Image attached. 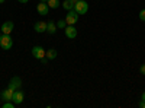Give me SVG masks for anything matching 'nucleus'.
Wrapping results in <instances>:
<instances>
[{
	"label": "nucleus",
	"mask_w": 145,
	"mask_h": 108,
	"mask_svg": "<svg viewBox=\"0 0 145 108\" xmlns=\"http://www.w3.org/2000/svg\"><path fill=\"white\" fill-rule=\"evenodd\" d=\"M45 57H46V58H50V60H54V58H57V50H54V48H50V50L46 51Z\"/></svg>",
	"instance_id": "4468645a"
},
{
	"label": "nucleus",
	"mask_w": 145,
	"mask_h": 108,
	"mask_svg": "<svg viewBox=\"0 0 145 108\" xmlns=\"http://www.w3.org/2000/svg\"><path fill=\"white\" fill-rule=\"evenodd\" d=\"M139 19H141L142 22H145V9H142V10L139 12Z\"/></svg>",
	"instance_id": "f3484780"
},
{
	"label": "nucleus",
	"mask_w": 145,
	"mask_h": 108,
	"mask_svg": "<svg viewBox=\"0 0 145 108\" xmlns=\"http://www.w3.org/2000/svg\"><path fill=\"white\" fill-rule=\"evenodd\" d=\"M13 89H10L9 86L6 88V89H3L2 91V93H0V97H2V99L3 101H12V97H13Z\"/></svg>",
	"instance_id": "9d476101"
},
{
	"label": "nucleus",
	"mask_w": 145,
	"mask_h": 108,
	"mask_svg": "<svg viewBox=\"0 0 145 108\" xmlns=\"http://www.w3.org/2000/svg\"><path fill=\"white\" fill-rule=\"evenodd\" d=\"M0 37H2V29H0Z\"/></svg>",
	"instance_id": "a878e982"
},
{
	"label": "nucleus",
	"mask_w": 145,
	"mask_h": 108,
	"mask_svg": "<svg viewBox=\"0 0 145 108\" xmlns=\"http://www.w3.org/2000/svg\"><path fill=\"white\" fill-rule=\"evenodd\" d=\"M139 72H141L142 75H145V64H142V66L139 67Z\"/></svg>",
	"instance_id": "aec40b11"
},
{
	"label": "nucleus",
	"mask_w": 145,
	"mask_h": 108,
	"mask_svg": "<svg viewBox=\"0 0 145 108\" xmlns=\"http://www.w3.org/2000/svg\"><path fill=\"white\" fill-rule=\"evenodd\" d=\"M46 5L50 6V9H58L61 3H59V0H48Z\"/></svg>",
	"instance_id": "ddd939ff"
},
{
	"label": "nucleus",
	"mask_w": 145,
	"mask_h": 108,
	"mask_svg": "<svg viewBox=\"0 0 145 108\" xmlns=\"http://www.w3.org/2000/svg\"><path fill=\"white\" fill-rule=\"evenodd\" d=\"M0 47H2L3 50H10L12 47H13V40H12L10 35L2 34V37H0Z\"/></svg>",
	"instance_id": "f257e3e1"
},
{
	"label": "nucleus",
	"mask_w": 145,
	"mask_h": 108,
	"mask_svg": "<svg viewBox=\"0 0 145 108\" xmlns=\"http://www.w3.org/2000/svg\"><path fill=\"white\" fill-rule=\"evenodd\" d=\"M23 99H25V93H23V91L20 89H16L13 92V97H12V101L15 102V105H19L23 102Z\"/></svg>",
	"instance_id": "39448f33"
},
{
	"label": "nucleus",
	"mask_w": 145,
	"mask_h": 108,
	"mask_svg": "<svg viewBox=\"0 0 145 108\" xmlns=\"http://www.w3.org/2000/svg\"><path fill=\"white\" fill-rule=\"evenodd\" d=\"M63 7L68 12V10H71V9H74V3H72L71 0H64V2H63Z\"/></svg>",
	"instance_id": "2eb2a0df"
},
{
	"label": "nucleus",
	"mask_w": 145,
	"mask_h": 108,
	"mask_svg": "<svg viewBox=\"0 0 145 108\" xmlns=\"http://www.w3.org/2000/svg\"><path fill=\"white\" fill-rule=\"evenodd\" d=\"M74 10L78 15H86L87 10H89V3L86 0H78L77 3H74Z\"/></svg>",
	"instance_id": "f03ea898"
},
{
	"label": "nucleus",
	"mask_w": 145,
	"mask_h": 108,
	"mask_svg": "<svg viewBox=\"0 0 145 108\" xmlns=\"http://www.w3.org/2000/svg\"><path fill=\"white\" fill-rule=\"evenodd\" d=\"M138 105H139V107H141V108H145V99H141V101H139V104H138Z\"/></svg>",
	"instance_id": "a211bd4d"
},
{
	"label": "nucleus",
	"mask_w": 145,
	"mask_h": 108,
	"mask_svg": "<svg viewBox=\"0 0 145 108\" xmlns=\"http://www.w3.org/2000/svg\"><path fill=\"white\" fill-rule=\"evenodd\" d=\"M10 89H13V91H16V89H20V86H22V80H20V78L19 76H13L10 79V82H9V85H7Z\"/></svg>",
	"instance_id": "0eeeda50"
},
{
	"label": "nucleus",
	"mask_w": 145,
	"mask_h": 108,
	"mask_svg": "<svg viewBox=\"0 0 145 108\" xmlns=\"http://www.w3.org/2000/svg\"><path fill=\"white\" fill-rule=\"evenodd\" d=\"M29 0H19V3H22V5H25V3H28Z\"/></svg>",
	"instance_id": "412c9836"
},
{
	"label": "nucleus",
	"mask_w": 145,
	"mask_h": 108,
	"mask_svg": "<svg viewBox=\"0 0 145 108\" xmlns=\"http://www.w3.org/2000/svg\"><path fill=\"white\" fill-rule=\"evenodd\" d=\"M45 54H46V51L44 50V47H41V45H35L33 48H32V56H33L35 58H38V60L44 58Z\"/></svg>",
	"instance_id": "20e7f679"
},
{
	"label": "nucleus",
	"mask_w": 145,
	"mask_h": 108,
	"mask_svg": "<svg viewBox=\"0 0 145 108\" xmlns=\"http://www.w3.org/2000/svg\"><path fill=\"white\" fill-rule=\"evenodd\" d=\"M141 99H145V92L142 93V97H141Z\"/></svg>",
	"instance_id": "4be33fe9"
},
{
	"label": "nucleus",
	"mask_w": 145,
	"mask_h": 108,
	"mask_svg": "<svg viewBox=\"0 0 145 108\" xmlns=\"http://www.w3.org/2000/svg\"><path fill=\"white\" fill-rule=\"evenodd\" d=\"M57 23L50 21V22H46V32H50V34H55L57 32Z\"/></svg>",
	"instance_id": "f8f14e48"
},
{
	"label": "nucleus",
	"mask_w": 145,
	"mask_h": 108,
	"mask_svg": "<svg viewBox=\"0 0 145 108\" xmlns=\"http://www.w3.org/2000/svg\"><path fill=\"white\" fill-rule=\"evenodd\" d=\"M39 2H45V3H46V2H48V0H39Z\"/></svg>",
	"instance_id": "393cba45"
},
{
	"label": "nucleus",
	"mask_w": 145,
	"mask_h": 108,
	"mask_svg": "<svg viewBox=\"0 0 145 108\" xmlns=\"http://www.w3.org/2000/svg\"><path fill=\"white\" fill-rule=\"evenodd\" d=\"M2 34H7V35H10L12 32H13V29H15V23L12 22V21H6V22H3V25H2Z\"/></svg>",
	"instance_id": "423d86ee"
},
{
	"label": "nucleus",
	"mask_w": 145,
	"mask_h": 108,
	"mask_svg": "<svg viewBox=\"0 0 145 108\" xmlns=\"http://www.w3.org/2000/svg\"><path fill=\"white\" fill-rule=\"evenodd\" d=\"M65 27H67V22H65V19H59L58 22H57V28H59V29H65Z\"/></svg>",
	"instance_id": "dca6fc26"
},
{
	"label": "nucleus",
	"mask_w": 145,
	"mask_h": 108,
	"mask_svg": "<svg viewBox=\"0 0 145 108\" xmlns=\"http://www.w3.org/2000/svg\"><path fill=\"white\" fill-rule=\"evenodd\" d=\"M64 31H65V37L70 40H74L77 37V28H74V25H67Z\"/></svg>",
	"instance_id": "6e6552de"
},
{
	"label": "nucleus",
	"mask_w": 145,
	"mask_h": 108,
	"mask_svg": "<svg viewBox=\"0 0 145 108\" xmlns=\"http://www.w3.org/2000/svg\"><path fill=\"white\" fill-rule=\"evenodd\" d=\"M36 10H38V13L41 16H46L48 12H50V6H48L45 2H39V5L36 6Z\"/></svg>",
	"instance_id": "1a4fd4ad"
},
{
	"label": "nucleus",
	"mask_w": 145,
	"mask_h": 108,
	"mask_svg": "<svg viewBox=\"0 0 145 108\" xmlns=\"http://www.w3.org/2000/svg\"><path fill=\"white\" fill-rule=\"evenodd\" d=\"M3 2H5V0H0V5H3Z\"/></svg>",
	"instance_id": "b1692460"
},
{
	"label": "nucleus",
	"mask_w": 145,
	"mask_h": 108,
	"mask_svg": "<svg viewBox=\"0 0 145 108\" xmlns=\"http://www.w3.org/2000/svg\"><path fill=\"white\" fill-rule=\"evenodd\" d=\"M78 13L74 10V9H71V10H68L67 12V15H65V22H67V25H76L77 23V21H78Z\"/></svg>",
	"instance_id": "7ed1b4c3"
},
{
	"label": "nucleus",
	"mask_w": 145,
	"mask_h": 108,
	"mask_svg": "<svg viewBox=\"0 0 145 108\" xmlns=\"http://www.w3.org/2000/svg\"><path fill=\"white\" fill-rule=\"evenodd\" d=\"M33 29H35V32H38V34L46 32V22H44V21L36 22L35 25H33Z\"/></svg>",
	"instance_id": "9b49d317"
},
{
	"label": "nucleus",
	"mask_w": 145,
	"mask_h": 108,
	"mask_svg": "<svg viewBox=\"0 0 145 108\" xmlns=\"http://www.w3.org/2000/svg\"><path fill=\"white\" fill-rule=\"evenodd\" d=\"M71 2H72V3H77V2H78V0H71Z\"/></svg>",
	"instance_id": "5701e85b"
},
{
	"label": "nucleus",
	"mask_w": 145,
	"mask_h": 108,
	"mask_svg": "<svg viewBox=\"0 0 145 108\" xmlns=\"http://www.w3.org/2000/svg\"><path fill=\"white\" fill-rule=\"evenodd\" d=\"M41 62H42V64H46L48 62H50V58H46V57H44V58H41Z\"/></svg>",
	"instance_id": "6ab92c4d"
}]
</instances>
